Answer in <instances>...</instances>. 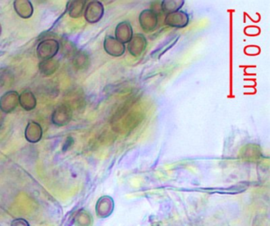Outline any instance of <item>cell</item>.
I'll return each instance as SVG.
<instances>
[{"instance_id":"cell-1","label":"cell","mask_w":270,"mask_h":226,"mask_svg":"<svg viewBox=\"0 0 270 226\" xmlns=\"http://www.w3.org/2000/svg\"><path fill=\"white\" fill-rule=\"evenodd\" d=\"M60 50V44L57 40L45 39L38 44L37 55L42 60L54 58Z\"/></svg>"},{"instance_id":"cell-2","label":"cell","mask_w":270,"mask_h":226,"mask_svg":"<svg viewBox=\"0 0 270 226\" xmlns=\"http://www.w3.org/2000/svg\"><path fill=\"white\" fill-rule=\"evenodd\" d=\"M105 13L103 4L99 1H92L85 9L84 17L89 24L98 23Z\"/></svg>"},{"instance_id":"cell-3","label":"cell","mask_w":270,"mask_h":226,"mask_svg":"<svg viewBox=\"0 0 270 226\" xmlns=\"http://www.w3.org/2000/svg\"><path fill=\"white\" fill-rule=\"evenodd\" d=\"M139 23L146 33L153 32L158 26V15L153 10H142L139 15Z\"/></svg>"},{"instance_id":"cell-4","label":"cell","mask_w":270,"mask_h":226,"mask_svg":"<svg viewBox=\"0 0 270 226\" xmlns=\"http://www.w3.org/2000/svg\"><path fill=\"white\" fill-rule=\"evenodd\" d=\"M73 118V110L67 105H59L52 115V122L58 127L66 126L71 122Z\"/></svg>"},{"instance_id":"cell-5","label":"cell","mask_w":270,"mask_h":226,"mask_svg":"<svg viewBox=\"0 0 270 226\" xmlns=\"http://www.w3.org/2000/svg\"><path fill=\"white\" fill-rule=\"evenodd\" d=\"M164 23L170 27L183 29L189 23V15L183 10H178L166 15Z\"/></svg>"},{"instance_id":"cell-6","label":"cell","mask_w":270,"mask_h":226,"mask_svg":"<svg viewBox=\"0 0 270 226\" xmlns=\"http://www.w3.org/2000/svg\"><path fill=\"white\" fill-rule=\"evenodd\" d=\"M103 46L105 52L111 56L120 57L125 52V45L117 41L114 36H105Z\"/></svg>"},{"instance_id":"cell-7","label":"cell","mask_w":270,"mask_h":226,"mask_svg":"<svg viewBox=\"0 0 270 226\" xmlns=\"http://www.w3.org/2000/svg\"><path fill=\"white\" fill-rule=\"evenodd\" d=\"M147 46H148V41L145 35L142 33H136L133 35L131 41H129L128 50L133 56L138 57L143 53Z\"/></svg>"},{"instance_id":"cell-8","label":"cell","mask_w":270,"mask_h":226,"mask_svg":"<svg viewBox=\"0 0 270 226\" xmlns=\"http://www.w3.org/2000/svg\"><path fill=\"white\" fill-rule=\"evenodd\" d=\"M19 104V95L16 91H8L0 98V109L4 113L14 111Z\"/></svg>"},{"instance_id":"cell-9","label":"cell","mask_w":270,"mask_h":226,"mask_svg":"<svg viewBox=\"0 0 270 226\" xmlns=\"http://www.w3.org/2000/svg\"><path fill=\"white\" fill-rule=\"evenodd\" d=\"M133 29L131 23L124 21L116 26L115 38L122 44L129 43L133 36Z\"/></svg>"},{"instance_id":"cell-10","label":"cell","mask_w":270,"mask_h":226,"mask_svg":"<svg viewBox=\"0 0 270 226\" xmlns=\"http://www.w3.org/2000/svg\"><path fill=\"white\" fill-rule=\"evenodd\" d=\"M42 126L34 121H30L28 123L25 130V137L26 140L30 143H37L41 141L42 138Z\"/></svg>"},{"instance_id":"cell-11","label":"cell","mask_w":270,"mask_h":226,"mask_svg":"<svg viewBox=\"0 0 270 226\" xmlns=\"http://www.w3.org/2000/svg\"><path fill=\"white\" fill-rule=\"evenodd\" d=\"M14 8L17 15L23 18H29L33 14V7L29 0H16L14 2Z\"/></svg>"},{"instance_id":"cell-12","label":"cell","mask_w":270,"mask_h":226,"mask_svg":"<svg viewBox=\"0 0 270 226\" xmlns=\"http://www.w3.org/2000/svg\"><path fill=\"white\" fill-rule=\"evenodd\" d=\"M86 1L83 0H73L67 4V11L69 16L73 18H78L83 15L86 7Z\"/></svg>"},{"instance_id":"cell-13","label":"cell","mask_w":270,"mask_h":226,"mask_svg":"<svg viewBox=\"0 0 270 226\" xmlns=\"http://www.w3.org/2000/svg\"><path fill=\"white\" fill-rule=\"evenodd\" d=\"M19 104L26 111H31L37 106V99L31 91L25 90L19 95Z\"/></svg>"},{"instance_id":"cell-14","label":"cell","mask_w":270,"mask_h":226,"mask_svg":"<svg viewBox=\"0 0 270 226\" xmlns=\"http://www.w3.org/2000/svg\"><path fill=\"white\" fill-rule=\"evenodd\" d=\"M59 62L56 59L42 60L39 64V71L41 74L45 77L53 74L59 68Z\"/></svg>"},{"instance_id":"cell-15","label":"cell","mask_w":270,"mask_h":226,"mask_svg":"<svg viewBox=\"0 0 270 226\" xmlns=\"http://www.w3.org/2000/svg\"><path fill=\"white\" fill-rule=\"evenodd\" d=\"M184 4V0H164L160 6L163 13L168 14L181 10Z\"/></svg>"},{"instance_id":"cell-16","label":"cell","mask_w":270,"mask_h":226,"mask_svg":"<svg viewBox=\"0 0 270 226\" xmlns=\"http://www.w3.org/2000/svg\"><path fill=\"white\" fill-rule=\"evenodd\" d=\"M180 36L179 35H176V36H173L171 40H169L166 43H164L162 46L159 47L158 49L155 50L152 53V57L154 59H160L164 54L167 52V51L171 49L172 47L177 44V41H178Z\"/></svg>"},{"instance_id":"cell-17","label":"cell","mask_w":270,"mask_h":226,"mask_svg":"<svg viewBox=\"0 0 270 226\" xmlns=\"http://www.w3.org/2000/svg\"><path fill=\"white\" fill-rule=\"evenodd\" d=\"M89 57L87 54L85 53L84 51H78L75 53L73 63L76 66V68L83 69L86 68L89 65Z\"/></svg>"},{"instance_id":"cell-18","label":"cell","mask_w":270,"mask_h":226,"mask_svg":"<svg viewBox=\"0 0 270 226\" xmlns=\"http://www.w3.org/2000/svg\"><path fill=\"white\" fill-rule=\"evenodd\" d=\"M11 226H29V224L23 218H16L11 222Z\"/></svg>"},{"instance_id":"cell-19","label":"cell","mask_w":270,"mask_h":226,"mask_svg":"<svg viewBox=\"0 0 270 226\" xmlns=\"http://www.w3.org/2000/svg\"><path fill=\"white\" fill-rule=\"evenodd\" d=\"M1 33H2V26L0 25V36H1Z\"/></svg>"}]
</instances>
